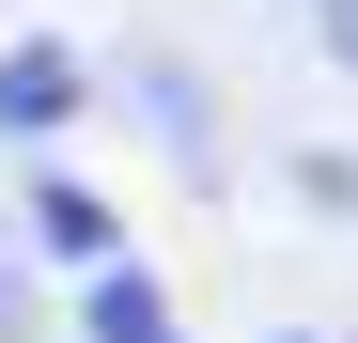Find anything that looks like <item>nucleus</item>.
Wrapping results in <instances>:
<instances>
[{
  "label": "nucleus",
  "instance_id": "39448f33",
  "mask_svg": "<svg viewBox=\"0 0 358 343\" xmlns=\"http://www.w3.org/2000/svg\"><path fill=\"white\" fill-rule=\"evenodd\" d=\"M296 203H312V218H358V156H296Z\"/></svg>",
  "mask_w": 358,
  "mask_h": 343
},
{
  "label": "nucleus",
  "instance_id": "20e7f679",
  "mask_svg": "<svg viewBox=\"0 0 358 343\" xmlns=\"http://www.w3.org/2000/svg\"><path fill=\"white\" fill-rule=\"evenodd\" d=\"M109 78H125V109H141V125H156L171 156H187V172L218 156V109H203V78L171 63V47H141V63H109Z\"/></svg>",
  "mask_w": 358,
  "mask_h": 343
},
{
  "label": "nucleus",
  "instance_id": "0eeeda50",
  "mask_svg": "<svg viewBox=\"0 0 358 343\" xmlns=\"http://www.w3.org/2000/svg\"><path fill=\"white\" fill-rule=\"evenodd\" d=\"M31 328V281H16V234H0V343Z\"/></svg>",
  "mask_w": 358,
  "mask_h": 343
},
{
  "label": "nucleus",
  "instance_id": "f257e3e1",
  "mask_svg": "<svg viewBox=\"0 0 358 343\" xmlns=\"http://www.w3.org/2000/svg\"><path fill=\"white\" fill-rule=\"evenodd\" d=\"M78 109H94V63L63 31H16V47H0V125H16V141H63Z\"/></svg>",
  "mask_w": 358,
  "mask_h": 343
},
{
  "label": "nucleus",
  "instance_id": "6e6552de",
  "mask_svg": "<svg viewBox=\"0 0 358 343\" xmlns=\"http://www.w3.org/2000/svg\"><path fill=\"white\" fill-rule=\"evenodd\" d=\"M265 343H327V328H265Z\"/></svg>",
  "mask_w": 358,
  "mask_h": 343
},
{
  "label": "nucleus",
  "instance_id": "7ed1b4c3",
  "mask_svg": "<svg viewBox=\"0 0 358 343\" xmlns=\"http://www.w3.org/2000/svg\"><path fill=\"white\" fill-rule=\"evenodd\" d=\"M31 234L94 281V265H125V203H109V188H78V172H31Z\"/></svg>",
  "mask_w": 358,
  "mask_h": 343
},
{
  "label": "nucleus",
  "instance_id": "f03ea898",
  "mask_svg": "<svg viewBox=\"0 0 358 343\" xmlns=\"http://www.w3.org/2000/svg\"><path fill=\"white\" fill-rule=\"evenodd\" d=\"M78 343H187V312H171V281L125 250V265H94V281H78Z\"/></svg>",
  "mask_w": 358,
  "mask_h": 343
},
{
  "label": "nucleus",
  "instance_id": "423d86ee",
  "mask_svg": "<svg viewBox=\"0 0 358 343\" xmlns=\"http://www.w3.org/2000/svg\"><path fill=\"white\" fill-rule=\"evenodd\" d=\"M312 47H327V63L358 78V0H312Z\"/></svg>",
  "mask_w": 358,
  "mask_h": 343
}]
</instances>
